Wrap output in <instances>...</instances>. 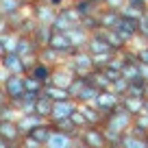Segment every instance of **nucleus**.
I'll return each mask as SVG.
<instances>
[{"label": "nucleus", "mask_w": 148, "mask_h": 148, "mask_svg": "<svg viewBox=\"0 0 148 148\" xmlns=\"http://www.w3.org/2000/svg\"><path fill=\"white\" fill-rule=\"evenodd\" d=\"M85 50H87L89 55H109V52H118V50H113V48L109 46V42L100 35V31H96V33L89 35Z\"/></svg>", "instance_id": "6"}, {"label": "nucleus", "mask_w": 148, "mask_h": 148, "mask_svg": "<svg viewBox=\"0 0 148 148\" xmlns=\"http://www.w3.org/2000/svg\"><path fill=\"white\" fill-rule=\"evenodd\" d=\"M122 107L129 111L131 116H139V113L146 111V98H144V96H131V94H126V96L122 98Z\"/></svg>", "instance_id": "11"}, {"label": "nucleus", "mask_w": 148, "mask_h": 148, "mask_svg": "<svg viewBox=\"0 0 148 148\" xmlns=\"http://www.w3.org/2000/svg\"><path fill=\"white\" fill-rule=\"evenodd\" d=\"M144 98L148 100V85H146V92H144Z\"/></svg>", "instance_id": "43"}, {"label": "nucleus", "mask_w": 148, "mask_h": 148, "mask_svg": "<svg viewBox=\"0 0 148 148\" xmlns=\"http://www.w3.org/2000/svg\"><path fill=\"white\" fill-rule=\"evenodd\" d=\"M131 83V87H129V94L131 96H144V92H146V79H144L142 74H139L137 79H133V81H129Z\"/></svg>", "instance_id": "31"}, {"label": "nucleus", "mask_w": 148, "mask_h": 148, "mask_svg": "<svg viewBox=\"0 0 148 148\" xmlns=\"http://www.w3.org/2000/svg\"><path fill=\"white\" fill-rule=\"evenodd\" d=\"M44 94H46V96H50L55 102L70 100V98H72L68 89H63V87H57V85H52V83H44Z\"/></svg>", "instance_id": "23"}, {"label": "nucleus", "mask_w": 148, "mask_h": 148, "mask_svg": "<svg viewBox=\"0 0 148 148\" xmlns=\"http://www.w3.org/2000/svg\"><path fill=\"white\" fill-rule=\"evenodd\" d=\"M124 5H126V0H105V2H102L105 9H113V11H122Z\"/></svg>", "instance_id": "38"}, {"label": "nucleus", "mask_w": 148, "mask_h": 148, "mask_svg": "<svg viewBox=\"0 0 148 148\" xmlns=\"http://www.w3.org/2000/svg\"><path fill=\"white\" fill-rule=\"evenodd\" d=\"M52 109H55V100L42 92V94H39V98H37V102H35V113H37V116H42L44 120H50Z\"/></svg>", "instance_id": "12"}, {"label": "nucleus", "mask_w": 148, "mask_h": 148, "mask_svg": "<svg viewBox=\"0 0 148 148\" xmlns=\"http://www.w3.org/2000/svg\"><path fill=\"white\" fill-rule=\"evenodd\" d=\"M24 87H26V92H33V94H42L44 92V83L37 81L33 74H26V76H24Z\"/></svg>", "instance_id": "32"}, {"label": "nucleus", "mask_w": 148, "mask_h": 148, "mask_svg": "<svg viewBox=\"0 0 148 148\" xmlns=\"http://www.w3.org/2000/svg\"><path fill=\"white\" fill-rule=\"evenodd\" d=\"M139 74H142L144 79H146V83H148V65L146 63H139Z\"/></svg>", "instance_id": "42"}, {"label": "nucleus", "mask_w": 148, "mask_h": 148, "mask_svg": "<svg viewBox=\"0 0 148 148\" xmlns=\"http://www.w3.org/2000/svg\"><path fill=\"white\" fill-rule=\"evenodd\" d=\"M57 13H59V11L52 9L48 2H33V7H31V15H33L39 24H50V26H52Z\"/></svg>", "instance_id": "5"}, {"label": "nucleus", "mask_w": 148, "mask_h": 148, "mask_svg": "<svg viewBox=\"0 0 148 148\" xmlns=\"http://www.w3.org/2000/svg\"><path fill=\"white\" fill-rule=\"evenodd\" d=\"M87 79H89V83H94L98 89H111V81L105 74V70H94V72L87 74Z\"/></svg>", "instance_id": "26"}, {"label": "nucleus", "mask_w": 148, "mask_h": 148, "mask_svg": "<svg viewBox=\"0 0 148 148\" xmlns=\"http://www.w3.org/2000/svg\"><path fill=\"white\" fill-rule=\"evenodd\" d=\"M100 35L105 37L107 42H109V46L113 48V50H124L126 46H129V42H124V39H122V35L118 31H107V28H100Z\"/></svg>", "instance_id": "19"}, {"label": "nucleus", "mask_w": 148, "mask_h": 148, "mask_svg": "<svg viewBox=\"0 0 148 148\" xmlns=\"http://www.w3.org/2000/svg\"><path fill=\"white\" fill-rule=\"evenodd\" d=\"M79 109L85 113L89 126H105V116H102L94 105H79Z\"/></svg>", "instance_id": "16"}, {"label": "nucleus", "mask_w": 148, "mask_h": 148, "mask_svg": "<svg viewBox=\"0 0 148 148\" xmlns=\"http://www.w3.org/2000/svg\"><path fill=\"white\" fill-rule=\"evenodd\" d=\"M20 113L18 109H15L13 105H11V100H5L0 102V120H7V122H18L20 120Z\"/></svg>", "instance_id": "25"}, {"label": "nucleus", "mask_w": 148, "mask_h": 148, "mask_svg": "<svg viewBox=\"0 0 148 148\" xmlns=\"http://www.w3.org/2000/svg\"><path fill=\"white\" fill-rule=\"evenodd\" d=\"M146 142H148V133H146Z\"/></svg>", "instance_id": "45"}, {"label": "nucleus", "mask_w": 148, "mask_h": 148, "mask_svg": "<svg viewBox=\"0 0 148 148\" xmlns=\"http://www.w3.org/2000/svg\"><path fill=\"white\" fill-rule=\"evenodd\" d=\"M44 118L42 116H37V113H28V116H20V120H18V126H20V133H22V137L24 135H28L35 126H39V124H44Z\"/></svg>", "instance_id": "13"}, {"label": "nucleus", "mask_w": 148, "mask_h": 148, "mask_svg": "<svg viewBox=\"0 0 148 148\" xmlns=\"http://www.w3.org/2000/svg\"><path fill=\"white\" fill-rule=\"evenodd\" d=\"M133 120H135V116H131L129 111H126L124 107L120 105L116 111H111L109 116H107L105 129H111V131H116V133H122V135H124L126 131H131V126H133Z\"/></svg>", "instance_id": "1"}, {"label": "nucleus", "mask_w": 148, "mask_h": 148, "mask_svg": "<svg viewBox=\"0 0 148 148\" xmlns=\"http://www.w3.org/2000/svg\"><path fill=\"white\" fill-rule=\"evenodd\" d=\"M39 50H42V48L37 46V42L33 39V35H20L15 52H18L22 59H28V57H37V55H39Z\"/></svg>", "instance_id": "8"}, {"label": "nucleus", "mask_w": 148, "mask_h": 148, "mask_svg": "<svg viewBox=\"0 0 148 148\" xmlns=\"http://www.w3.org/2000/svg\"><path fill=\"white\" fill-rule=\"evenodd\" d=\"M92 105L100 111L102 116H105V120H107V116H109L111 111H116L118 107L122 105V96H118L113 89H102V92L96 96V100H94Z\"/></svg>", "instance_id": "3"}, {"label": "nucleus", "mask_w": 148, "mask_h": 148, "mask_svg": "<svg viewBox=\"0 0 148 148\" xmlns=\"http://www.w3.org/2000/svg\"><path fill=\"white\" fill-rule=\"evenodd\" d=\"M98 18H100L102 28H107V31H116V28L120 26V22H122V13H120V11L105 9V7L98 11Z\"/></svg>", "instance_id": "10"}, {"label": "nucleus", "mask_w": 148, "mask_h": 148, "mask_svg": "<svg viewBox=\"0 0 148 148\" xmlns=\"http://www.w3.org/2000/svg\"><path fill=\"white\" fill-rule=\"evenodd\" d=\"M137 59H139V63H146L148 65V44H146V46H142V48H137Z\"/></svg>", "instance_id": "40"}, {"label": "nucleus", "mask_w": 148, "mask_h": 148, "mask_svg": "<svg viewBox=\"0 0 148 148\" xmlns=\"http://www.w3.org/2000/svg\"><path fill=\"white\" fill-rule=\"evenodd\" d=\"M52 72H55V68H52V65H48V63H44V61H37L35 68L31 70V74L35 76L37 81H42V83H50Z\"/></svg>", "instance_id": "20"}, {"label": "nucleus", "mask_w": 148, "mask_h": 148, "mask_svg": "<svg viewBox=\"0 0 148 148\" xmlns=\"http://www.w3.org/2000/svg\"><path fill=\"white\" fill-rule=\"evenodd\" d=\"M100 92H102V89H98L94 83H89L87 87L81 92V96H79V105H92V102L96 100V96H98Z\"/></svg>", "instance_id": "29"}, {"label": "nucleus", "mask_w": 148, "mask_h": 148, "mask_svg": "<svg viewBox=\"0 0 148 148\" xmlns=\"http://www.w3.org/2000/svg\"><path fill=\"white\" fill-rule=\"evenodd\" d=\"M0 59H2V70H7L9 74H22V76L28 74L26 65H24V59L18 52H9V55L0 57Z\"/></svg>", "instance_id": "7"}, {"label": "nucleus", "mask_w": 148, "mask_h": 148, "mask_svg": "<svg viewBox=\"0 0 148 148\" xmlns=\"http://www.w3.org/2000/svg\"><path fill=\"white\" fill-rule=\"evenodd\" d=\"M102 70H105V74L109 76V81H111V83H113V81H118V79L122 76V72H120V70H111V68H102Z\"/></svg>", "instance_id": "41"}, {"label": "nucleus", "mask_w": 148, "mask_h": 148, "mask_svg": "<svg viewBox=\"0 0 148 148\" xmlns=\"http://www.w3.org/2000/svg\"><path fill=\"white\" fill-rule=\"evenodd\" d=\"M81 26H83L87 33H96V31H100V28H102V24H100L98 13H94V15H85V18L81 20Z\"/></svg>", "instance_id": "30"}, {"label": "nucleus", "mask_w": 148, "mask_h": 148, "mask_svg": "<svg viewBox=\"0 0 148 148\" xmlns=\"http://www.w3.org/2000/svg\"><path fill=\"white\" fill-rule=\"evenodd\" d=\"M52 133H55V129H52V124H50V122L46 120L44 124L35 126V129H33V131H31L28 135H31V137L35 139V142H39L42 146H46V144H48V139L52 137Z\"/></svg>", "instance_id": "15"}, {"label": "nucleus", "mask_w": 148, "mask_h": 148, "mask_svg": "<svg viewBox=\"0 0 148 148\" xmlns=\"http://www.w3.org/2000/svg\"><path fill=\"white\" fill-rule=\"evenodd\" d=\"M129 87H131V83L124 79V76H120L118 81H113V83H111V89H113V92H116L118 96H122V98H124L126 94H129Z\"/></svg>", "instance_id": "33"}, {"label": "nucleus", "mask_w": 148, "mask_h": 148, "mask_svg": "<svg viewBox=\"0 0 148 148\" xmlns=\"http://www.w3.org/2000/svg\"><path fill=\"white\" fill-rule=\"evenodd\" d=\"M126 5L133 7V9H137V11H142V13L148 11V0H126Z\"/></svg>", "instance_id": "39"}, {"label": "nucleus", "mask_w": 148, "mask_h": 148, "mask_svg": "<svg viewBox=\"0 0 148 148\" xmlns=\"http://www.w3.org/2000/svg\"><path fill=\"white\" fill-rule=\"evenodd\" d=\"M122 76H124L126 81H133L139 76V63H126L124 68H122Z\"/></svg>", "instance_id": "35"}, {"label": "nucleus", "mask_w": 148, "mask_h": 148, "mask_svg": "<svg viewBox=\"0 0 148 148\" xmlns=\"http://www.w3.org/2000/svg\"><path fill=\"white\" fill-rule=\"evenodd\" d=\"M72 142H74L72 135L61 133V131H55V133H52V137L48 139V144H46L44 148H68Z\"/></svg>", "instance_id": "22"}, {"label": "nucleus", "mask_w": 148, "mask_h": 148, "mask_svg": "<svg viewBox=\"0 0 148 148\" xmlns=\"http://www.w3.org/2000/svg\"><path fill=\"white\" fill-rule=\"evenodd\" d=\"M70 120H72V122H74V126H76V129H81V131L89 126V124H87V118H85V113H83L81 109H76V111H74L72 116H70Z\"/></svg>", "instance_id": "36"}, {"label": "nucleus", "mask_w": 148, "mask_h": 148, "mask_svg": "<svg viewBox=\"0 0 148 148\" xmlns=\"http://www.w3.org/2000/svg\"><path fill=\"white\" fill-rule=\"evenodd\" d=\"M120 148H148V142H146V137H137V135H133L131 131H126V133L122 135Z\"/></svg>", "instance_id": "24"}, {"label": "nucleus", "mask_w": 148, "mask_h": 148, "mask_svg": "<svg viewBox=\"0 0 148 148\" xmlns=\"http://www.w3.org/2000/svg\"><path fill=\"white\" fill-rule=\"evenodd\" d=\"M79 109V102L76 100H61V102H55V109H52V116L50 120H68L74 111Z\"/></svg>", "instance_id": "9"}, {"label": "nucleus", "mask_w": 148, "mask_h": 148, "mask_svg": "<svg viewBox=\"0 0 148 148\" xmlns=\"http://www.w3.org/2000/svg\"><path fill=\"white\" fill-rule=\"evenodd\" d=\"M52 124V129L55 131H61V133H68V135H72L74 139H79V135H81V129H76V126H74V122L70 120H48Z\"/></svg>", "instance_id": "21"}, {"label": "nucleus", "mask_w": 148, "mask_h": 148, "mask_svg": "<svg viewBox=\"0 0 148 148\" xmlns=\"http://www.w3.org/2000/svg\"><path fill=\"white\" fill-rule=\"evenodd\" d=\"M139 37H144L148 42V11L139 18Z\"/></svg>", "instance_id": "37"}, {"label": "nucleus", "mask_w": 148, "mask_h": 148, "mask_svg": "<svg viewBox=\"0 0 148 148\" xmlns=\"http://www.w3.org/2000/svg\"><path fill=\"white\" fill-rule=\"evenodd\" d=\"M146 113H148V100H146Z\"/></svg>", "instance_id": "44"}, {"label": "nucleus", "mask_w": 148, "mask_h": 148, "mask_svg": "<svg viewBox=\"0 0 148 148\" xmlns=\"http://www.w3.org/2000/svg\"><path fill=\"white\" fill-rule=\"evenodd\" d=\"M79 142L87 148H107V137L102 126H87V129L81 131Z\"/></svg>", "instance_id": "4"}, {"label": "nucleus", "mask_w": 148, "mask_h": 148, "mask_svg": "<svg viewBox=\"0 0 148 148\" xmlns=\"http://www.w3.org/2000/svg\"><path fill=\"white\" fill-rule=\"evenodd\" d=\"M74 7H76V9H79V13L83 15H94V13H98V11L102 9L100 5H96V2H94V0H74Z\"/></svg>", "instance_id": "27"}, {"label": "nucleus", "mask_w": 148, "mask_h": 148, "mask_svg": "<svg viewBox=\"0 0 148 148\" xmlns=\"http://www.w3.org/2000/svg\"><path fill=\"white\" fill-rule=\"evenodd\" d=\"M0 92L7 94L9 100L24 96V92H26V87H24V76L22 74H9L7 70H2V89H0Z\"/></svg>", "instance_id": "2"}, {"label": "nucleus", "mask_w": 148, "mask_h": 148, "mask_svg": "<svg viewBox=\"0 0 148 148\" xmlns=\"http://www.w3.org/2000/svg\"><path fill=\"white\" fill-rule=\"evenodd\" d=\"M89 85V79L87 76H76V79L72 81V85L68 87V92H70V96H72V100H76L79 102V96H81V92H83L85 87Z\"/></svg>", "instance_id": "28"}, {"label": "nucleus", "mask_w": 148, "mask_h": 148, "mask_svg": "<svg viewBox=\"0 0 148 148\" xmlns=\"http://www.w3.org/2000/svg\"><path fill=\"white\" fill-rule=\"evenodd\" d=\"M74 24L72 22H68V20L63 18L61 13H57V18H55V22H52V28H55L57 33H68L70 28H72Z\"/></svg>", "instance_id": "34"}, {"label": "nucleus", "mask_w": 148, "mask_h": 148, "mask_svg": "<svg viewBox=\"0 0 148 148\" xmlns=\"http://www.w3.org/2000/svg\"><path fill=\"white\" fill-rule=\"evenodd\" d=\"M52 35H55V28H52L50 24H39V26L35 28V33H33V39L37 42L39 48H46L48 44H50Z\"/></svg>", "instance_id": "14"}, {"label": "nucleus", "mask_w": 148, "mask_h": 148, "mask_svg": "<svg viewBox=\"0 0 148 148\" xmlns=\"http://www.w3.org/2000/svg\"><path fill=\"white\" fill-rule=\"evenodd\" d=\"M0 137L11 139V142H20V139H22V133H20L18 122H7V120H0Z\"/></svg>", "instance_id": "17"}, {"label": "nucleus", "mask_w": 148, "mask_h": 148, "mask_svg": "<svg viewBox=\"0 0 148 148\" xmlns=\"http://www.w3.org/2000/svg\"><path fill=\"white\" fill-rule=\"evenodd\" d=\"M39 61H44V63L52 65V68H59V65L65 61V57L61 55V52L52 50L50 46H46V48H42V50H39Z\"/></svg>", "instance_id": "18"}]
</instances>
